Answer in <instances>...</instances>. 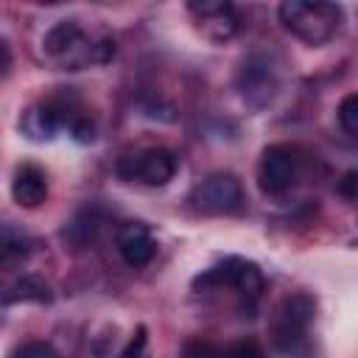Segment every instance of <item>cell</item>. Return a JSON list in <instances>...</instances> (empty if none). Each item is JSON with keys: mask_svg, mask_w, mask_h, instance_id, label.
<instances>
[{"mask_svg": "<svg viewBox=\"0 0 358 358\" xmlns=\"http://www.w3.org/2000/svg\"><path fill=\"white\" fill-rule=\"evenodd\" d=\"M70 134H73V140H78V143H92V140H95V123H92L87 115H81V117L73 123Z\"/></svg>", "mask_w": 358, "mask_h": 358, "instance_id": "obj_21", "label": "cell"}, {"mask_svg": "<svg viewBox=\"0 0 358 358\" xmlns=\"http://www.w3.org/2000/svg\"><path fill=\"white\" fill-rule=\"evenodd\" d=\"M50 285L39 274H22L3 291V305L8 308L14 302H50Z\"/></svg>", "mask_w": 358, "mask_h": 358, "instance_id": "obj_14", "label": "cell"}, {"mask_svg": "<svg viewBox=\"0 0 358 358\" xmlns=\"http://www.w3.org/2000/svg\"><path fill=\"white\" fill-rule=\"evenodd\" d=\"M316 319V299L305 291L285 296L271 316V344L285 358H305L310 352V324Z\"/></svg>", "mask_w": 358, "mask_h": 358, "instance_id": "obj_2", "label": "cell"}, {"mask_svg": "<svg viewBox=\"0 0 358 358\" xmlns=\"http://www.w3.org/2000/svg\"><path fill=\"white\" fill-rule=\"evenodd\" d=\"M182 358H266L255 341H232V344H213V341H187L182 347Z\"/></svg>", "mask_w": 358, "mask_h": 358, "instance_id": "obj_13", "label": "cell"}, {"mask_svg": "<svg viewBox=\"0 0 358 358\" xmlns=\"http://www.w3.org/2000/svg\"><path fill=\"white\" fill-rule=\"evenodd\" d=\"M115 246L123 257L126 266L131 268H143L154 260L157 255V238L151 232L148 224L143 221H126L117 227V235H115Z\"/></svg>", "mask_w": 358, "mask_h": 358, "instance_id": "obj_11", "label": "cell"}, {"mask_svg": "<svg viewBox=\"0 0 358 358\" xmlns=\"http://www.w3.org/2000/svg\"><path fill=\"white\" fill-rule=\"evenodd\" d=\"M42 53L59 70H84L106 64L115 56L112 34H90L78 20H59L42 36Z\"/></svg>", "mask_w": 358, "mask_h": 358, "instance_id": "obj_1", "label": "cell"}, {"mask_svg": "<svg viewBox=\"0 0 358 358\" xmlns=\"http://www.w3.org/2000/svg\"><path fill=\"white\" fill-rule=\"evenodd\" d=\"M193 288L199 291H215V288H235L241 296L246 299H257L266 288V280H263V271L257 263L246 260V257H224L221 263L204 268L196 280H193Z\"/></svg>", "mask_w": 358, "mask_h": 358, "instance_id": "obj_5", "label": "cell"}, {"mask_svg": "<svg viewBox=\"0 0 358 358\" xmlns=\"http://www.w3.org/2000/svg\"><path fill=\"white\" fill-rule=\"evenodd\" d=\"M185 8H187V14L193 17L196 31H199L204 39L215 42V45L232 39V36L238 34V28H241V14H238V8H235L232 3H227V0H193V3H187Z\"/></svg>", "mask_w": 358, "mask_h": 358, "instance_id": "obj_9", "label": "cell"}, {"mask_svg": "<svg viewBox=\"0 0 358 358\" xmlns=\"http://www.w3.org/2000/svg\"><path fill=\"white\" fill-rule=\"evenodd\" d=\"M190 204L204 215H232L243 207L241 179L229 171H215L196 182V187L190 190Z\"/></svg>", "mask_w": 358, "mask_h": 358, "instance_id": "obj_8", "label": "cell"}, {"mask_svg": "<svg viewBox=\"0 0 358 358\" xmlns=\"http://www.w3.org/2000/svg\"><path fill=\"white\" fill-rule=\"evenodd\" d=\"M78 117L81 115H70V109L59 101H39L20 115V131L34 143H50L64 126L73 129Z\"/></svg>", "mask_w": 358, "mask_h": 358, "instance_id": "obj_10", "label": "cell"}, {"mask_svg": "<svg viewBox=\"0 0 358 358\" xmlns=\"http://www.w3.org/2000/svg\"><path fill=\"white\" fill-rule=\"evenodd\" d=\"M8 358H59V352L48 341H22L20 347L11 350Z\"/></svg>", "mask_w": 358, "mask_h": 358, "instance_id": "obj_18", "label": "cell"}, {"mask_svg": "<svg viewBox=\"0 0 358 358\" xmlns=\"http://www.w3.org/2000/svg\"><path fill=\"white\" fill-rule=\"evenodd\" d=\"M95 229H98V218H95V210H81L70 224H67V229H64V238L76 246V249H81V246H87L92 238H95Z\"/></svg>", "mask_w": 358, "mask_h": 358, "instance_id": "obj_16", "label": "cell"}, {"mask_svg": "<svg viewBox=\"0 0 358 358\" xmlns=\"http://www.w3.org/2000/svg\"><path fill=\"white\" fill-rule=\"evenodd\" d=\"M280 84H282V64L274 50H252L235 73V90L241 101L252 109L268 106L277 98Z\"/></svg>", "mask_w": 358, "mask_h": 358, "instance_id": "obj_4", "label": "cell"}, {"mask_svg": "<svg viewBox=\"0 0 358 358\" xmlns=\"http://www.w3.org/2000/svg\"><path fill=\"white\" fill-rule=\"evenodd\" d=\"M31 252H34V241H31L28 235H22L20 229H14L11 224H6V227H3V241H0L3 266H11V263L25 260Z\"/></svg>", "mask_w": 358, "mask_h": 358, "instance_id": "obj_15", "label": "cell"}, {"mask_svg": "<svg viewBox=\"0 0 358 358\" xmlns=\"http://www.w3.org/2000/svg\"><path fill=\"white\" fill-rule=\"evenodd\" d=\"M277 17L291 36H296L305 45L319 48L338 34V28L344 22V8L338 3H322V0H313V3L285 0V3H280Z\"/></svg>", "mask_w": 358, "mask_h": 358, "instance_id": "obj_3", "label": "cell"}, {"mask_svg": "<svg viewBox=\"0 0 358 358\" xmlns=\"http://www.w3.org/2000/svg\"><path fill=\"white\" fill-rule=\"evenodd\" d=\"M302 171V157L288 143H271L263 148L257 159V187L266 196H282L288 193Z\"/></svg>", "mask_w": 358, "mask_h": 358, "instance_id": "obj_7", "label": "cell"}, {"mask_svg": "<svg viewBox=\"0 0 358 358\" xmlns=\"http://www.w3.org/2000/svg\"><path fill=\"white\" fill-rule=\"evenodd\" d=\"M120 358H148V336H145V327L143 324L134 330V336L126 344V350H123Z\"/></svg>", "mask_w": 358, "mask_h": 358, "instance_id": "obj_20", "label": "cell"}, {"mask_svg": "<svg viewBox=\"0 0 358 358\" xmlns=\"http://www.w3.org/2000/svg\"><path fill=\"white\" fill-rule=\"evenodd\" d=\"M176 154L171 148L162 145H151V148H140V151H129L123 157H117L115 162V173L123 182H140L148 187H162L176 176Z\"/></svg>", "mask_w": 358, "mask_h": 358, "instance_id": "obj_6", "label": "cell"}, {"mask_svg": "<svg viewBox=\"0 0 358 358\" xmlns=\"http://www.w3.org/2000/svg\"><path fill=\"white\" fill-rule=\"evenodd\" d=\"M338 123L341 129L358 140V92H350L341 103H338Z\"/></svg>", "mask_w": 358, "mask_h": 358, "instance_id": "obj_17", "label": "cell"}, {"mask_svg": "<svg viewBox=\"0 0 358 358\" xmlns=\"http://www.w3.org/2000/svg\"><path fill=\"white\" fill-rule=\"evenodd\" d=\"M336 193H338L344 201L358 204V168H350L347 173H341V179L336 182Z\"/></svg>", "mask_w": 358, "mask_h": 358, "instance_id": "obj_19", "label": "cell"}, {"mask_svg": "<svg viewBox=\"0 0 358 358\" xmlns=\"http://www.w3.org/2000/svg\"><path fill=\"white\" fill-rule=\"evenodd\" d=\"M11 199L31 210V207H39L45 199H48V176L39 165H20L14 179H11Z\"/></svg>", "mask_w": 358, "mask_h": 358, "instance_id": "obj_12", "label": "cell"}]
</instances>
